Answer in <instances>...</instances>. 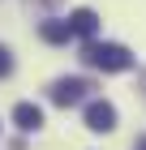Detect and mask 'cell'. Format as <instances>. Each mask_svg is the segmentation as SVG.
<instances>
[{"label":"cell","instance_id":"6da1fadb","mask_svg":"<svg viewBox=\"0 0 146 150\" xmlns=\"http://www.w3.org/2000/svg\"><path fill=\"white\" fill-rule=\"evenodd\" d=\"M82 64L103 69V73H125V69H133V52L125 43H99V39H90L82 47Z\"/></svg>","mask_w":146,"mask_h":150},{"label":"cell","instance_id":"7a4b0ae2","mask_svg":"<svg viewBox=\"0 0 146 150\" xmlns=\"http://www.w3.org/2000/svg\"><path fill=\"white\" fill-rule=\"evenodd\" d=\"M90 90H95V86H90L86 77H56L52 86H47V99H52L56 107H73V103H82Z\"/></svg>","mask_w":146,"mask_h":150},{"label":"cell","instance_id":"3957f363","mask_svg":"<svg viewBox=\"0 0 146 150\" xmlns=\"http://www.w3.org/2000/svg\"><path fill=\"white\" fill-rule=\"evenodd\" d=\"M86 129L90 133H112L116 129V107L108 99H90L86 103Z\"/></svg>","mask_w":146,"mask_h":150},{"label":"cell","instance_id":"277c9868","mask_svg":"<svg viewBox=\"0 0 146 150\" xmlns=\"http://www.w3.org/2000/svg\"><path fill=\"white\" fill-rule=\"evenodd\" d=\"M69 26H73V35H78V39L90 43V39L99 35V13H95V9H73V13H69Z\"/></svg>","mask_w":146,"mask_h":150},{"label":"cell","instance_id":"5b68a950","mask_svg":"<svg viewBox=\"0 0 146 150\" xmlns=\"http://www.w3.org/2000/svg\"><path fill=\"white\" fill-rule=\"evenodd\" d=\"M13 125L22 129V133H39L43 129V107L39 103H17L13 107Z\"/></svg>","mask_w":146,"mask_h":150},{"label":"cell","instance_id":"8992f818","mask_svg":"<svg viewBox=\"0 0 146 150\" xmlns=\"http://www.w3.org/2000/svg\"><path fill=\"white\" fill-rule=\"evenodd\" d=\"M39 39L52 43V47H60V43L73 39V26H69V22H39Z\"/></svg>","mask_w":146,"mask_h":150},{"label":"cell","instance_id":"52a82bcc","mask_svg":"<svg viewBox=\"0 0 146 150\" xmlns=\"http://www.w3.org/2000/svg\"><path fill=\"white\" fill-rule=\"evenodd\" d=\"M9 73H13V52L0 43V77H9Z\"/></svg>","mask_w":146,"mask_h":150},{"label":"cell","instance_id":"ba28073f","mask_svg":"<svg viewBox=\"0 0 146 150\" xmlns=\"http://www.w3.org/2000/svg\"><path fill=\"white\" fill-rule=\"evenodd\" d=\"M30 4H43V9H52V4H60V0H30Z\"/></svg>","mask_w":146,"mask_h":150},{"label":"cell","instance_id":"9c48e42d","mask_svg":"<svg viewBox=\"0 0 146 150\" xmlns=\"http://www.w3.org/2000/svg\"><path fill=\"white\" fill-rule=\"evenodd\" d=\"M133 150H146V133H142V137H137V142H133Z\"/></svg>","mask_w":146,"mask_h":150}]
</instances>
